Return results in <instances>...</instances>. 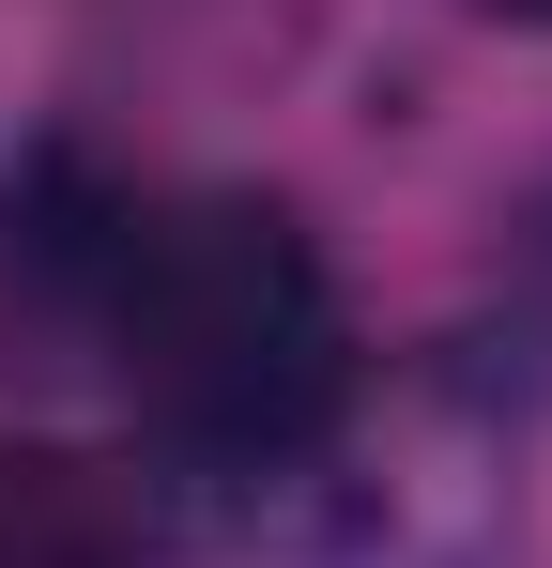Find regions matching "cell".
<instances>
[{
	"label": "cell",
	"instance_id": "3957f363",
	"mask_svg": "<svg viewBox=\"0 0 552 568\" xmlns=\"http://www.w3.org/2000/svg\"><path fill=\"white\" fill-rule=\"evenodd\" d=\"M460 369L491 384L507 415H538V399H552V200L522 215V246H507V354H460Z\"/></svg>",
	"mask_w": 552,
	"mask_h": 568
},
{
	"label": "cell",
	"instance_id": "277c9868",
	"mask_svg": "<svg viewBox=\"0 0 552 568\" xmlns=\"http://www.w3.org/2000/svg\"><path fill=\"white\" fill-rule=\"evenodd\" d=\"M476 16H507V31H552V0H476Z\"/></svg>",
	"mask_w": 552,
	"mask_h": 568
},
{
	"label": "cell",
	"instance_id": "7a4b0ae2",
	"mask_svg": "<svg viewBox=\"0 0 552 568\" xmlns=\"http://www.w3.org/2000/svg\"><path fill=\"white\" fill-rule=\"evenodd\" d=\"M0 568H170L154 491L92 462H0Z\"/></svg>",
	"mask_w": 552,
	"mask_h": 568
},
{
	"label": "cell",
	"instance_id": "6da1fadb",
	"mask_svg": "<svg viewBox=\"0 0 552 568\" xmlns=\"http://www.w3.org/2000/svg\"><path fill=\"white\" fill-rule=\"evenodd\" d=\"M0 307L47 369L108 384L154 491H231L323 446L368 384L338 246L276 185H47L0 215Z\"/></svg>",
	"mask_w": 552,
	"mask_h": 568
}]
</instances>
